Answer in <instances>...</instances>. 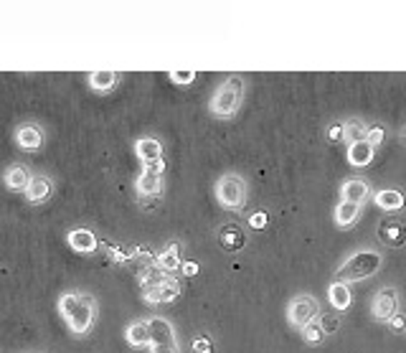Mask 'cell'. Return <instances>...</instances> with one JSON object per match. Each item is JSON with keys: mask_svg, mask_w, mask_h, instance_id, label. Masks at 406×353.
<instances>
[{"mask_svg": "<svg viewBox=\"0 0 406 353\" xmlns=\"http://www.w3.org/2000/svg\"><path fill=\"white\" fill-rule=\"evenodd\" d=\"M327 300H330V305H333V308H335L338 313L348 310V308L353 305L351 285H346V282H338V280H335L333 285L327 287Z\"/></svg>", "mask_w": 406, "mask_h": 353, "instance_id": "5bb4252c", "label": "cell"}, {"mask_svg": "<svg viewBox=\"0 0 406 353\" xmlns=\"http://www.w3.org/2000/svg\"><path fill=\"white\" fill-rule=\"evenodd\" d=\"M135 152H137V158L142 160V168L163 163V145H160L155 138H140V140L135 142Z\"/></svg>", "mask_w": 406, "mask_h": 353, "instance_id": "30bf717a", "label": "cell"}, {"mask_svg": "<svg viewBox=\"0 0 406 353\" xmlns=\"http://www.w3.org/2000/svg\"><path fill=\"white\" fill-rule=\"evenodd\" d=\"M378 239L381 244L391 247V250H399L406 244V221L404 219H394V216H388L378 224Z\"/></svg>", "mask_w": 406, "mask_h": 353, "instance_id": "ba28073f", "label": "cell"}, {"mask_svg": "<svg viewBox=\"0 0 406 353\" xmlns=\"http://www.w3.org/2000/svg\"><path fill=\"white\" fill-rule=\"evenodd\" d=\"M117 84V72H94L89 74V86L97 91H109Z\"/></svg>", "mask_w": 406, "mask_h": 353, "instance_id": "cb8c5ba5", "label": "cell"}, {"mask_svg": "<svg viewBox=\"0 0 406 353\" xmlns=\"http://www.w3.org/2000/svg\"><path fill=\"white\" fill-rule=\"evenodd\" d=\"M303 338L308 346H320V343L325 341V333H322L320 323H310L303 328Z\"/></svg>", "mask_w": 406, "mask_h": 353, "instance_id": "d4e9b609", "label": "cell"}, {"mask_svg": "<svg viewBox=\"0 0 406 353\" xmlns=\"http://www.w3.org/2000/svg\"><path fill=\"white\" fill-rule=\"evenodd\" d=\"M373 201H376V206L378 208H383V211H401L404 208V194L401 191H396V189H383V191H378L376 196H373Z\"/></svg>", "mask_w": 406, "mask_h": 353, "instance_id": "e0dca14e", "label": "cell"}, {"mask_svg": "<svg viewBox=\"0 0 406 353\" xmlns=\"http://www.w3.org/2000/svg\"><path fill=\"white\" fill-rule=\"evenodd\" d=\"M193 353H213V341L208 338V335H196Z\"/></svg>", "mask_w": 406, "mask_h": 353, "instance_id": "f1b7e54d", "label": "cell"}, {"mask_svg": "<svg viewBox=\"0 0 406 353\" xmlns=\"http://www.w3.org/2000/svg\"><path fill=\"white\" fill-rule=\"evenodd\" d=\"M373 150H376V147L371 145L368 140L353 142V145H348V163L356 165V168H366V165H371V160H373Z\"/></svg>", "mask_w": 406, "mask_h": 353, "instance_id": "9a60e30c", "label": "cell"}, {"mask_svg": "<svg viewBox=\"0 0 406 353\" xmlns=\"http://www.w3.org/2000/svg\"><path fill=\"white\" fill-rule=\"evenodd\" d=\"M163 171H165V160L158 165H150V168H142L137 178V194L145 196V198H158L160 191H163Z\"/></svg>", "mask_w": 406, "mask_h": 353, "instance_id": "52a82bcc", "label": "cell"}, {"mask_svg": "<svg viewBox=\"0 0 406 353\" xmlns=\"http://www.w3.org/2000/svg\"><path fill=\"white\" fill-rule=\"evenodd\" d=\"M358 213H361V203H351V201H340L335 206V224L340 229H348L358 221Z\"/></svg>", "mask_w": 406, "mask_h": 353, "instance_id": "ffe728a7", "label": "cell"}, {"mask_svg": "<svg viewBox=\"0 0 406 353\" xmlns=\"http://www.w3.org/2000/svg\"><path fill=\"white\" fill-rule=\"evenodd\" d=\"M150 353H178L176 330L165 318H150Z\"/></svg>", "mask_w": 406, "mask_h": 353, "instance_id": "5b68a950", "label": "cell"}, {"mask_svg": "<svg viewBox=\"0 0 406 353\" xmlns=\"http://www.w3.org/2000/svg\"><path fill=\"white\" fill-rule=\"evenodd\" d=\"M218 244H221V250L224 252L234 254V252L247 247V234H244L237 224H224L218 229Z\"/></svg>", "mask_w": 406, "mask_h": 353, "instance_id": "7c38bea8", "label": "cell"}, {"mask_svg": "<svg viewBox=\"0 0 406 353\" xmlns=\"http://www.w3.org/2000/svg\"><path fill=\"white\" fill-rule=\"evenodd\" d=\"M401 138H404V145H406V130H404V135H401Z\"/></svg>", "mask_w": 406, "mask_h": 353, "instance_id": "e575fe53", "label": "cell"}, {"mask_svg": "<svg viewBox=\"0 0 406 353\" xmlns=\"http://www.w3.org/2000/svg\"><path fill=\"white\" fill-rule=\"evenodd\" d=\"M242 99H244L242 77H229V79L216 89V94H213L211 112L216 117H224V120L226 117H234L239 107H242Z\"/></svg>", "mask_w": 406, "mask_h": 353, "instance_id": "3957f363", "label": "cell"}, {"mask_svg": "<svg viewBox=\"0 0 406 353\" xmlns=\"http://www.w3.org/2000/svg\"><path fill=\"white\" fill-rule=\"evenodd\" d=\"M287 318H290L292 325H298L303 330L305 325L315 323L317 318H320V305H317V300L312 295H300L287 308Z\"/></svg>", "mask_w": 406, "mask_h": 353, "instance_id": "8992f818", "label": "cell"}, {"mask_svg": "<svg viewBox=\"0 0 406 353\" xmlns=\"http://www.w3.org/2000/svg\"><path fill=\"white\" fill-rule=\"evenodd\" d=\"M67 239H69V247H72L74 252H79V254H91V252L99 247L97 237H94L89 229H74V232H69Z\"/></svg>", "mask_w": 406, "mask_h": 353, "instance_id": "4fadbf2b", "label": "cell"}, {"mask_svg": "<svg viewBox=\"0 0 406 353\" xmlns=\"http://www.w3.org/2000/svg\"><path fill=\"white\" fill-rule=\"evenodd\" d=\"M249 226H252V229H256V232L267 229V226H269V213L267 211H254L252 216H249Z\"/></svg>", "mask_w": 406, "mask_h": 353, "instance_id": "4316f807", "label": "cell"}, {"mask_svg": "<svg viewBox=\"0 0 406 353\" xmlns=\"http://www.w3.org/2000/svg\"><path fill=\"white\" fill-rule=\"evenodd\" d=\"M340 196H343V201L363 203L366 198H368V183L361 181V178H351V181L343 183V189H340Z\"/></svg>", "mask_w": 406, "mask_h": 353, "instance_id": "2e32d148", "label": "cell"}, {"mask_svg": "<svg viewBox=\"0 0 406 353\" xmlns=\"http://www.w3.org/2000/svg\"><path fill=\"white\" fill-rule=\"evenodd\" d=\"M396 305H399V293L394 287H383L373 298V318L376 320H391L396 315Z\"/></svg>", "mask_w": 406, "mask_h": 353, "instance_id": "9c48e42d", "label": "cell"}, {"mask_svg": "<svg viewBox=\"0 0 406 353\" xmlns=\"http://www.w3.org/2000/svg\"><path fill=\"white\" fill-rule=\"evenodd\" d=\"M178 295H181V285H178V280H173V277H165V280L155 287H145L147 303H173Z\"/></svg>", "mask_w": 406, "mask_h": 353, "instance_id": "8fae6325", "label": "cell"}, {"mask_svg": "<svg viewBox=\"0 0 406 353\" xmlns=\"http://www.w3.org/2000/svg\"><path fill=\"white\" fill-rule=\"evenodd\" d=\"M346 138L351 140V145L353 142L366 140V138H368V128H363L361 122H351V125H346Z\"/></svg>", "mask_w": 406, "mask_h": 353, "instance_id": "484cf974", "label": "cell"}, {"mask_svg": "<svg viewBox=\"0 0 406 353\" xmlns=\"http://www.w3.org/2000/svg\"><path fill=\"white\" fill-rule=\"evenodd\" d=\"M216 198L226 211H239L247 201V183L237 173H226L216 181Z\"/></svg>", "mask_w": 406, "mask_h": 353, "instance_id": "277c9868", "label": "cell"}, {"mask_svg": "<svg viewBox=\"0 0 406 353\" xmlns=\"http://www.w3.org/2000/svg\"><path fill=\"white\" fill-rule=\"evenodd\" d=\"M388 325H391V330H394V333H404V330H406V318L401 315V313H396V315L388 320Z\"/></svg>", "mask_w": 406, "mask_h": 353, "instance_id": "d6a6232c", "label": "cell"}, {"mask_svg": "<svg viewBox=\"0 0 406 353\" xmlns=\"http://www.w3.org/2000/svg\"><path fill=\"white\" fill-rule=\"evenodd\" d=\"M168 77L176 82V84H191V82L196 79V72H191V69L188 72H170Z\"/></svg>", "mask_w": 406, "mask_h": 353, "instance_id": "1f68e13d", "label": "cell"}, {"mask_svg": "<svg viewBox=\"0 0 406 353\" xmlns=\"http://www.w3.org/2000/svg\"><path fill=\"white\" fill-rule=\"evenodd\" d=\"M16 140H18V145L26 147V150H36V147H41L43 135H41V130L28 125V128H21L18 133H16Z\"/></svg>", "mask_w": 406, "mask_h": 353, "instance_id": "603a6c76", "label": "cell"}, {"mask_svg": "<svg viewBox=\"0 0 406 353\" xmlns=\"http://www.w3.org/2000/svg\"><path fill=\"white\" fill-rule=\"evenodd\" d=\"M381 254L373 250H363V252H356V254L351 257V259H346V262L340 264L338 269H335V280L338 282H358V280H366V277H371V274H376L378 269H381Z\"/></svg>", "mask_w": 406, "mask_h": 353, "instance_id": "7a4b0ae2", "label": "cell"}, {"mask_svg": "<svg viewBox=\"0 0 406 353\" xmlns=\"http://www.w3.org/2000/svg\"><path fill=\"white\" fill-rule=\"evenodd\" d=\"M26 198H28L30 203H43V201H49L51 198V183L49 178H30L28 183V189H26Z\"/></svg>", "mask_w": 406, "mask_h": 353, "instance_id": "d6986e66", "label": "cell"}, {"mask_svg": "<svg viewBox=\"0 0 406 353\" xmlns=\"http://www.w3.org/2000/svg\"><path fill=\"white\" fill-rule=\"evenodd\" d=\"M30 183V173L26 171L23 165H13L11 171L6 173V186L11 191H26Z\"/></svg>", "mask_w": 406, "mask_h": 353, "instance_id": "7402d4cb", "label": "cell"}, {"mask_svg": "<svg viewBox=\"0 0 406 353\" xmlns=\"http://www.w3.org/2000/svg\"><path fill=\"white\" fill-rule=\"evenodd\" d=\"M125 338H128V343L132 348H142V346L150 348V325H147L145 320H135V323L128 325V330H125Z\"/></svg>", "mask_w": 406, "mask_h": 353, "instance_id": "ac0fdd59", "label": "cell"}, {"mask_svg": "<svg viewBox=\"0 0 406 353\" xmlns=\"http://www.w3.org/2000/svg\"><path fill=\"white\" fill-rule=\"evenodd\" d=\"M59 313L61 318L67 320L69 330L77 335L89 333V328L94 325V300L89 295H79V293H67L59 298Z\"/></svg>", "mask_w": 406, "mask_h": 353, "instance_id": "6da1fadb", "label": "cell"}, {"mask_svg": "<svg viewBox=\"0 0 406 353\" xmlns=\"http://www.w3.org/2000/svg\"><path fill=\"white\" fill-rule=\"evenodd\" d=\"M158 269L160 272H176V269H181V264H183V259H181V244L178 242H173L168 247V250L163 252V254L158 257Z\"/></svg>", "mask_w": 406, "mask_h": 353, "instance_id": "44dd1931", "label": "cell"}, {"mask_svg": "<svg viewBox=\"0 0 406 353\" xmlns=\"http://www.w3.org/2000/svg\"><path fill=\"white\" fill-rule=\"evenodd\" d=\"M181 269H183V274H186V277H196L201 267H198V262H191V259H188V262L181 264Z\"/></svg>", "mask_w": 406, "mask_h": 353, "instance_id": "836d02e7", "label": "cell"}, {"mask_svg": "<svg viewBox=\"0 0 406 353\" xmlns=\"http://www.w3.org/2000/svg\"><path fill=\"white\" fill-rule=\"evenodd\" d=\"M325 138L330 142H338L346 138V125H340V122H335V125H330V128L325 130Z\"/></svg>", "mask_w": 406, "mask_h": 353, "instance_id": "4dcf8cb0", "label": "cell"}, {"mask_svg": "<svg viewBox=\"0 0 406 353\" xmlns=\"http://www.w3.org/2000/svg\"><path fill=\"white\" fill-rule=\"evenodd\" d=\"M320 328H322V333H330L333 335L335 330L340 328V318L338 315H330V313H327V315H320Z\"/></svg>", "mask_w": 406, "mask_h": 353, "instance_id": "83f0119b", "label": "cell"}, {"mask_svg": "<svg viewBox=\"0 0 406 353\" xmlns=\"http://www.w3.org/2000/svg\"><path fill=\"white\" fill-rule=\"evenodd\" d=\"M383 138H386V128H383V125H373V128H368V138H366V140L376 147L383 142Z\"/></svg>", "mask_w": 406, "mask_h": 353, "instance_id": "f546056e", "label": "cell"}]
</instances>
